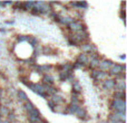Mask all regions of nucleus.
<instances>
[{
	"instance_id": "39448f33",
	"label": "nucleus",
	"mask_w": 127,
	"mask_h": 123,
	"mask_svg": "<svg viewBox=\"0 0 127 123\" xmlns=\"http://www.w3.org/2000/svg\"><path fill=\"white\" fill-rule=\"evenodd\" d=\"M45 82H46V83H48V84H53L54 83L53 77H51V76H46V77H45Z\"/></svg>"
},
{
	"instance_id": "f03ea898",
	"label": "nucleus",
	"mask_w": 127,
	"mask_h": 123,
	"mask_svg": "<svg viewBox=\"0 0 127 123\" xmlns=\"http://www.w3.org/2000/svg\"><path fill=\"white\" fill-rule=\"evenodd\" d=\"M110 65H112V62H108V61H104L101 62V63H99V67L101 68V69H109Z\"/></svg>"
},
{
	"instance_id": "423d86ee",
	"label": "nucleus",
	"mask_w": 127,
	"mask_h": 123,
	"mask_svg": "<svg viewBox=\"0 0 127 123\" xmlns=\"http://www.w3.org/2000/svg\"><path fill=\"white\" fill-rule=\"evenodd\" d=\"M18 94H19V96L22 97V100H24V101H27V95L25 94L22 91H19V92H18Z\"/></svg>"
},
{
	"instance_id": "7ed1b4c3",
	"label": "nucleus",
	"mask_w": 127,
	"mask_h": 123,
	"mask_svg": "<svg viewBox=\"0 0 127 123\" xmlns=\"http://www.w3.org/2000/svg\"><path fill=\"white\" fill-rule=\"evenodd\" d=\"M110 74H119L121 73V66L119 65H113L112 67L109 68Z\"/></svg>"
},
{
	"instance_id": "f257e3e1",
	"label": "nucleus",
	"mask_w": 127,
	"mask_h": 123,
	"mask_svg": "<svg viewBox=\"0 0 127 123\" xmlns=\"http://www.w3.org/2000/svg\"><path fill=\"white\" fill-rule=\"evenodd\" d=\"M69 26H70V29L74 31H81L83 30V24H80L79 21L72 20V22H70Z\"/></svg>"
},
{
	"instance_id": "20e7f679",
	"label": "nucleus",
	"mask_w": 127,
	"mask_h": 123,
	"mask_svg": "<svg viewBox=\"0 0 127 123\" xmlns=\"http://www.w3.org/2000/svg\"><path fill=\"white\" fill-rule=\"evenodd\" d=\"M105 86L108 88H113L115 86V81L113 79H106L105 81Z\"/></svg>"
}]
</instances>
